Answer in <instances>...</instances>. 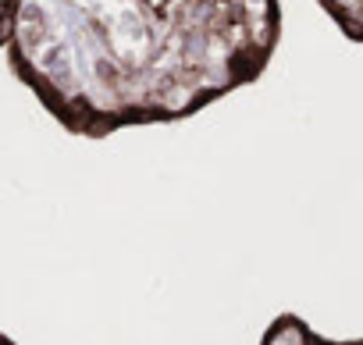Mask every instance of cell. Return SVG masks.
Here are the masks:
<instances>
[{
	"label": "cell",
	"instance_id": "cell-1",
	"mask_svg": "<svg viewBox=\"0 0 363 345\" xmlns=\"http://www.w3.org/2000/svg\"><path fill=\"white\" fill-rule=\"evenodd\" d=\"M4 57L79 139L186 121L253 86L281 40V0H0Z\"/></svg>",
	"mask_w": 363,
	"mask_h": 345
},
{
	"label": "cell",
	"instance_id": "cell-2",
	"mask_svg": "<svg viewBox=\"0 0 363 345\" xmlns=\"http://www.w3.org/2000/svg\"><path fill=\"white\" fill-rule=\"evenodd\" d=\"M260 345H363V338H328V334L313 331L299 313L285 310L267 324Z\"/></svg>",
	"mask_w": 363,
	"mask_h": 345
},
{
	"label": "cell",
	"instance_id": "cell-3",
	"mask_svg": "<svg viewBox=\"0 0 363 345\" xmlns=\"http://www.w3.org/2000/svg\"><path fill=\"white\" fill-rule=\"evenodd\" d=\"M349 43H363V0H317Z\"/></svg>",
	"mask_w": 363,
	"mask_h": 345
},
{
	"label": "cell",
	"instance_id": "cell-4",
	"mask_svg": "<svg viewBox=\"0 0 363 345\" xmlns=\"http://www.w3.org/2000/svg\"><path fill=\"white\" fill-rule=\"evenodd\" d=\"M0 50H4V4H0Z\"/></svg>",
	"mask_w": 363,
	"mask_h": 345
},
{
	"label": "cell",
	"instance_id": "cell-5",
	"mask_svg": "<svg viewBox=\"0 0 363 345\" xmlns=\"http://www.w3.org/2000/svg\"><path fill=\"white\" fill-rule=\"evenodd\" d=\"M0 345H18V341H15V338H8L4 331H0Z\"/></svg>",
	"mask_w": 363,
	"mask_h": 345
}]
</instances>
